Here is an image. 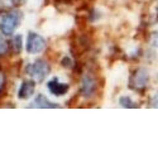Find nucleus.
Wrapping results in <instances>:
<instances>
[{
	"label": "nucleus",
	"instance_id": "nucleus-1",
	"mask_svg": "<svg viewBox=\"0 0 158 158\" xmlns=\"http://www.w3.org/2000/svg\"><path fill=\"white\" fill-rule=\"evenodd\" d=\"M73 25V18L70 15H63L51 19L46 25L44 31L48 34H63Z\"/></svg>",
	"mask_w": 158,
	"mask_h": 158
},
{
	"label": "nucleus",
	"instance_id": "nucleus-2",
	"mask_svg": "<svg viewBox=\"0 0 158 158\" xmlns=\"http://www.w3.org/2000/svg\"><path fill=\"white\" fill-rule=\"evenodd\" d=\"M25 71H27V73L33 78L35 82H42L48 76L49 67H48V63L46 61L37 60V61L29 63L27 67H25Z\"/></svg>",
	"mask_w": 158,
	"mask_h": 158
},
{
	"label": "nucleus",
	"instance_id": "nucleus-3",
	"mask_svg": "<svg viewBox=\"0 0 158 158\" xmlns=\"http://www.w3.org/2000/svg\"><path fill=\"white\" fill-rule=\"evenodd\" d=\"M20 22V14L19 11H10L6 13L0 19V32L4 35H11L15 32L17 27Z\"/></svg>",
	"mask_w": 158,
	"mask_h": 158
},
{
	"label": "nucleus",
	"instance_id": "nucleus-4",
	"mask_svg": "<svg viewBox=\"0 0 158 158\" xmlns=\"http://www.w3.org/2000/svg\"><path fill=\"white\" fill-rule=\"evenodd\" d=\"M46 39L35 32H31L27 37V43H25V48L29 55H38L42 53L46 49Z\"/></svg>",
	"mask_w": 158,
	"mask_h": 158
},
{
	"label": "nucleus",
	"instance_id": "nucleus-5",
	"mask_svg": "<svg viewBox=\"0 0 158 158\" xmlns=\"http://www.w3.org/2000/svg\"><path fill=\"white\" fill-rule=\"evenodd\" d=\"M47 89L51 93V95L58 98V96H63V95L67 94L69 90H70V86H69V84L60 81L58 77L55 76L47 82Z\"/></svg>",
	"mask_w": 158,
	"mask_h": 158
},
{
	"label": "nucleus",
	"instance_id": "nucleus-6",
	"mask_svg": "<svg viewBox=\"0 0 158 158\" xmlns=\"http://www.w3.org/2000/svg\"><path fill=\"white\" fill-rule=\"evenodd\" d=\"M96 91V82L93 76L85 75L81 80V93L85 98H93Z\"/></svg>",
	"mask_w": 158,
	"mask_h": 158
},
{
	"label": "nucleus",
	"instance_id": "nucleus-7",
	"mask_svg": "<svg viewBox=\"0 0 158 158\" xmlns=\"http://www.w3.org/2000/svg\"><path fill=\"white\" fill-rule=\"evenodd\" d=\"M35 84L32 80H24L20 84V87L18 90V99L19 100H28L34 95Z\"/></svg>",
	"mask_w": 158,
	"mask_h": 158
},
{
	"label": "nucleus",
	"instance_id": "nucleus-8",
	"mask_svg": "<svg viewBox=\"0 0 158 158\" xmlns=\"http://www.w3.org/2000/svg\"><path fill=\"white\" fill-rule=\"evenodd\" d=\"M31 106L38 108V109H55V108H60V105L56 104V102L49 101L44 95L38 94V95L34 98V100L32 101Z\"/></svg>",
	"mask_w": 158,
	"mask_h": 158
},
{
	"label": "nucleus",
	"instance_id": "nucleus-9",
	"mask_svg": "<svg viewBox=\"0 0 158 158\" xmlns=\"http://www.w3.org/2000/svg\"><path fill=\"white\" fill-rule=\"evenodd\" d=\"M149 82V71L147 67H140L134 75V85L137 87H146Z\"/></svg>",
	"mask_w": 158,
	"mask_h": 158
},
{
	"label": "nucleus",
	"instance_id": "nucleus-10",
	"mask_svg": "<svg viewBox=\"0 0 158 158\" xmlns=\"http://www.w3.org/2000/svg\"><path fill=\"white\" fill-rule=\"evenodd\" d=\"M119 105L122 108H127V109H131L135 106V102L133 101V99H131L129 95H122L119 98Z\"/></svg>",
	"mask_w": 158,
	"mask_h": 158
},
{
	"label": "nucleus",
	"instance_id": "nucleus-11",
	"mask_svg": "<svg viewBox=\"0 0 158 158\" xmlns=\"http://www.w3.org/2000/svg\"><path fill=\"white\" fill-rule=\"evenodd\" d=\"M22 43H23V35L22 34H17L14 37V46H15V49L18 52L22 49Z\"/></svg>",
	"mask_w": 158,
	"mask_h": 158
},
{
	"label": "nucleus",
	"instance_id": "nucleus-12",
	"mask_svg": "<svg viewBox=\"0 0 158 158\" xmlns=\"http://www.w3.org/2000/svg\"><path fill=\"white\" fill-rule=\"evenodd\" d=\"M27 2H28V6L31 9H38L39 6L42 5L43 0H27Z\"/></svg>",
	"mask_w": 158,
	"mask_h": 158
},
{
	"label": "nucleus",
	"instance_id": "nucleus-13",
	"mask_svg": "<svg viewBox=\"0 0 158 158\" xmlns=\"http://www.w3.org/2000/svg\"><path fill=\"white\" fill-rule=\"evenodd\" d=\"M6 51H8V44L5 42V39L0 35V55H4Z\"/></svg>",
	"mask_w": 158,
	"mask_h": 158
},
{
	"label": "nucleus",
	"instance_id": "nucleus-14",
	"mask_svg": "<svg viewBox=\"0 0 158 158\" xmlns=\"http://www.w3.org/2000/svg\"><path fill=\"white\" fill-rule=\"evenodd\" d=\"M61 63H62V66H64V67H67V69H70V67H72V60L70 58V57H64V58H62V61H61Z\"/></svg>",
	"mask_w": 158,
	"mask_h": 158
},
{
	"label": "nucleus",
	"instance_id": "nucleus-15",
	"mask_svg": "<svg viewBox=\"0 0 158 158\" xmlns=\"http://www.w3.org/2000/svg\"><path fill=\"white\" fill-rule=\"evenodd\" d=\"M3 82H4V76H3V72L0 71V89L3 86Z\"/></svg>",
	"mask_w": 158,
	"mask_h": 158
},
{
	"label": "nucleus",
	"instance_id": "nucleus-16",
	"mask_svg": "<svg viewBox=\"0 0 158 158\" xmlns=\"http://www.w3.org/2000/svg\"><path fill=\"white\" fill-rule=\"evenodd\" d=\"M10 2H11L13 4H20V3L24 2V0H10Z\"/></svg>",
	"mask_w": 158,
	"mask_h": 158
}]
</instances>
